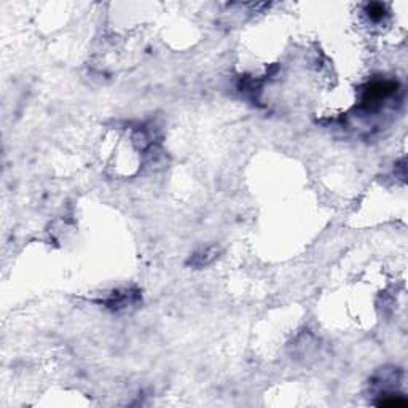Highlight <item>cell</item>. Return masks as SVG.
Wrapping results in <instances>:
<instances>
[{
  "instance_id": "obj_1",
  "label": "cell",
  "mask_w": 408,
  "mask_h": 408,
  "mask_svg": "<svg viewBox=\"0 0 408 408\" xmlns=\"http://www.w3.org/2000/svg\"><path fill=\"white\" fill-rule=\"evenodd\" d=\"M407 399L402 394H383L381 400L378 402L380 407H387V408H399V407H407Z\"/></svg>"
},
{
  "instance_id": "obj_2",
  "label": "cell",
  "mask_w": 408,
  "mask_h": 408,
  "mask_svg": "<svg viewBox=\"0 0 408 408\" xmlns=\"http://www.w3.org/2000/svg\"><path fill=\"white\" fill-rule=\"evenodd\" d=\"M367 13H368V16L372 18L373 21H380L381 18L386 15L385 5H381V3H370L368 7H367Z\"/></svg>"
}]
</instances>
